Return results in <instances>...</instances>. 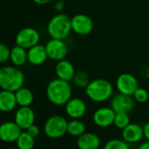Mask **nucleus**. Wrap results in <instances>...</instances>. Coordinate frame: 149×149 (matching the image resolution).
Instances as JSON below:
<instances>
[{
	"instance_id": "b1692460",
	"label": "nucleus",
	"mask_w": 149,
	"mask_h": 149,
	"mask_svg": "<svg viewBox=\"0 0 149 149\" xmlns=\"http://www.w3.org/2000/svg\"><path fill=\"white\" fill-rule=\"evenodd\" d=\"M72 81L77 87L83 88V89H85L87 87V85L89 84V83L91 82L88 74L85 73L84 71L76 72V74H74V77Z\"/></svg>"
},
{
	"instance_id": "2f4dec72",
	"label": "nucleus",
	"mask_w": 149,
	"mask_h": 149,
	"mask_svg": "<svg viewBox=\"0 0 149 149\" xmlns=\"http://www.w3.org/2000/svg\"><path fill=\"white\" fill-rule=\"evenodd\" d=\"M33 1L37 4V5H40V6H44V5H47L48 3H50L52 0H33Z\"/></svg>"
},
{
	"instance_id": "c756f323",
	"label": "nucleus",
	"mask_w": 149,
	"mask_h": 149,
	"mask_svg": "<svg viewBox=\"0 0 149 149\" xmlns=\"http://www.w3.org/2000/svg\"><path fill=\"white\" fill-rule=\"evenodd\" d=\"M64 6H65V3H64L63 0H59V1H57L54 5V9L56 12L61 13L63 10Z\"/></svg>"
},
{
	"instance_id": "f3484780",
	"label": "nucleus",
	"mask_w": 149,
	"mask_h": 149,
	"mask_svg": "<svg viewBox=\"0 0 149 149\" xmlns=\"http://www.w3.org/2000/svg\"><path fill=\"white\" fill-rule=\"evenodd\" d=\"M144 137L143 127L138 124L130 123L122 130V138L127 143H137Z\"/></svg>"
},
{
	"instance_id": "bb28decb",
	"label": "nucleus",
	"mask_w": 149,
	"mask_h": 149,
	"mask_svg": "<svg viewBox=\"0 0 149 149\" xmlns=\"http://www.w3.org/2000/svg\"><path fill=\"white\" fill-rule=\"evenodd\" d=\"M132 97H133V98H134V100L136 102H138L139 104H145L149 99V93H148V91L146 89L139 87L135 91V92L132 95Z\"/></svg>"
},
{
	"instance_id": "20e7f679",
	"label": "nucleus",
	"mask_w": 149,
	"mask_h": 149,
	"mask_svg": "<svg viewBox=\"0 0 149 149\" xmlns=\"http://www.w3.org/2000/svg\"><path fill=\"white\" fill-rule=\"evenodd\" d=\"M47 31L52 39H67L72 32L71 18L65 13H57L47 23Z\"/></svg>"
},
{
	"instance_id": "7ed1b4c3",
	"label": "nucleus",
	"mask_w": 149,
	"mask_h": 149,
	"mask_svg": "<svg viewBox=\"0 0 149 149\" xmlns=\"http://www.w3.org/2000/svg\"><path fill=\"white\" fill-rule=\"evenodd\" d=\"M113 85L104 78H97L89 83L85 88V94L95 103H103L112 97Z\"/></svg>"
},
{
	"instance_id": "aec40b11",
	"label": "nucleus",
	"mask_w": 149,
	"mask_h": 149,
	"mask_svg": "<svg viewBox=\"0 0 149 149\" xmlns=\"http://www.w3.org/2000/svg\"><path fill=\"white\" fill-rule=\"evenodd\" d=\"M10 61L16 67H21L28 61L27 58V49L19 47L18 45L14 46L11 49Z\"/></svg>"
},
{
	"instance_id": "412c9836",
	"label": "nucleus",
	"mask_w": 149,
	"mask_h": 149,
	"mask_svg": "<svg viewBox=\"0 0 149 149\" xmlns=\"http://www.w3.org/2000/svg\"><path fill=\"white\" fill-rule=\"evenodd\" d=\"M15 96L19 106H30L34 99L32 91L24 86L15 91Z\"/></svg>"
},
{
	"instance_id": "4be33fe9",
	"label": "nucleus",
	"mask_w": 149,
	"mask_h": 149,
	"mask_svg": "<svg viewBox=\"0 0 149 149\" xmlns=\"http://www.w3.org/2000/svg\"><path fill=\"white\" fill-rule=\"evenodd\" d=\"M16 144L19 149H33L35 145V138L31 136L26 131H22Z\"/></svg>"
},
{
	"instance_id": "9d476101",
	"label": "nucleus",
	"mask_w": 149,
	"mask_h": 149,
	"mask_svg": "<svg viewBox=\"0 0 149 149\" xmlns=\"http://www.w3.org/2000/svg\"><path fill=\"white\" fill-rule=\"evenodd\" d=\"M135 106V100L132 96L125 95L122 93L114 95L111 99V107L116 112L129 113Z\"/></svg>"
},
{
	"instance_id": "0eeeda50",
	"label": "nucleus",
	"mask_w": 149,
	"mask_h": 149,
	"mask_svg": "<svg viewBox=\"0 0 149 149\" xmlns=\"http://www.w3.org/2000/svg\"><path fill=\"white\" fill-rule=\"evenodd\" d=\"M72 32L81 36L90 34L93 28L94 23L92 19L85 14H76L71 18Z\"/></svg>"
},
{
	"instance_id": "a878e982",
	"label": "nucleus",
	"mask_w": 149,
	"mask_h": 149,
	"mask_svg": "<svg viewBox=\"0 0 149 149\" xmlns=\"http://www.w3.org/2000/svg\"><path fill=\"white\" fill-rule=\"evenodd\" d=\"M104 149H129V146L124 139H113L104 145Z\"/></svg>"
},
{
	"instance_id": "393cba45",
	"label": "nucleus",
	"mask_w": 149,
	"mask_h": 149,
	"mask_svg": "<svg viewBox=\"0 0 149 149\" xmlns=\"http://www.w3.org/2000/svg\"><path fill=\"white\" fill-rule=\"evenodd\" d=\"M130 117L128 115V113L125 112H118L116 113L115 115V118H114V125L118 128L123 130L125 127H126L129 124H130Z\"/></svg>"
},
{
	"instance_id": "6e6552de",
	"label": "nucleus",
	"mask_w": 149,
	"mask_h": 149,
	"mask_svg": "<svg viewBox=\"0 0 149 149\" xmlns=\"http://www.w3.org/2000/svg\"><path fill=\"white\" fill-rule=\"evenodd\" d=\"M45 47L48 58L55 61L65 59L68 52V45L66 44L64 40L51 38V40H49L45 45Z\"/></svg>"
},
{
	"instance_id": "39448f33",
	"label": "nucleus",
	"mask_w": 149,
	"mask_h": 149,
	"mask_svg": "<svg viewBox=\"0 0 149 149\" xmlns=\"http://www.w3.org/2000/svg\"><path fill=\"white\" fill-rule=\"evenodd\" d=\"M68 121L61 115H54L47 119L44 132L50 139H59L68 132Z\"/></svg>"
},
{
	"instance_id": "f257e3e1",
	"label": "nucleus",
	"mask_w": 149,
	"mask_h": 149,
	"mask_svg": "<svg viewBox=\"0 0 149 149\" xmlns=\"http://www.w3.org/2000/svg\"><path fill=\"white\" fill-rule=\"evenodd\" d=\"M46 95L48 101L54 105H65L72 97V88L69 82L54 78L47 84Z\"/></svg>"
},
{
	"instance_id": "f704fd0d",
	"label": "nucleus",
	"mask_w": 149,
	"mask_h": 149,
	"mask_svg": "<svg viewBox=\"0 0 149 149\" xmlns=\"http://www.w3.org/2000/svg\"><path fill=\"white\" fill-rule=\"evenodd\" d=\"M13 149H19V147H16V148H13Z\"/></svg>"
},
{
	"instance_id": "c85d7f7f",
	"label": "nucleus",
	"mask_w": 149,
	"mask_h": 149,
	"mask_svg": "<svg viewBox=\"0 0 149 149\" xmlns=\"http://www.w3.org/2000/svg\"><path fill=\"white\" fill-rule=\"evenodd\" d=\"M31 136H33V138H37L39 135H40V128L36 125H32L30 127H28L26 130Z\"/></svg>"
},
{
	"instance_id": "9b49d317",
	"label": "nucleus",
	"mask_w": 149,
	"mask_h": 149,
	"mask_svg": "<svg viewBox=\"0 0 149 149\" xmlns=\"http://www.w3.org/2000/svg\"><path fill=\"white\" fill-rule=\"evenodd\" d=\"M22 131L15 121L3 122L0 124V140L5 143L16 142Z\"/></svg>"
},
{
	"instance_id": "2eb2a0df",
	"label": "nucleus",
	"mask_w": 149,
	"mask_h": 149,
	"mask_svg": "<svg viewBox=\"0 0 149 149\" xmlns=\"http://www.w3.org/2000/svg\"><path fill=\"white\" fill-rule=\"evenodd\" d=\"M54 71L57 78L67 82L72 81L74 74H76V68H74V65L72 62L66 59L57 61Z\"/></svg>"
},
{
	"instance_id": "72a5a7b5",
	"label": "nucleus",
	"mask_w": 149,
	"mask_h": 149,
	"mask_svg": "<svg viewBox=\"0 0 149 149\" xmlns=\"http://www.w3.org/2000/svg\"><path fill=\"white\" fill-rule=\"evenodd\" d=\"M147 114H148V117H149V108H148V111H147Z\"/></svg>"
},
{
	"instance_id": "6ab92c4d",
	"label": "nucleus",
	"mask_w": 149,
	"mask_h": 149,
	"mask_svg": "<svg viewBox=\"0 0 149 149\" xmlns=\"http://www.w3.org/2000/svg\"><path fill=\"white\" fill-rule=\"evenodd\" d=\"M79 149H98L100 146L99 137L92 132H84L77 139Z\"/></svg>"
},
{
	"instance_id": "423d86ee",
	"label": "nucleus",
	"mask_w": 149,
	"mask_h": 149,
	"mask_svg": "<svg viewBox=\"0 0 149 149\" xmlns=\"http://www.w3.org/2000/svg\"><path fill=\"white\" fill-rule=\"evenodd\" d=\"M40 40V33L37 29L33 27H25L20 29L15 37L16 45L26 49H29L30 47L39 44Z\"/></svg>"
},
{
	"instance_id": "5701e85b",
	"label": "nucleus",
	"mask_w": 149,
	"mask_h": 149,
	"mask_svg": "<svg viewBox=\"0 0 149 149\" xmlns=\"http://www.w3.org/2000/svg\"><path fill=\"white\" fill-rule=\"evenodd\" d=\"M86 127L79 119H72L68 123V133L74 137H79L85 132Z\"/></svg>"
},
{
	"instance_id": "1a4fd4ad",
	"label": "nucleus",
	"mask_w": 149,
	"mask_h": 149,
	"mask_svg": "<svg viewBox=\"0 0 149 149\" xmlns=\"http://www.w3.org/2000/svg\"><path fill=\"white\" fill-rule=\"evenodd\" d=\"M116 88L119 93L132 96L139 88V82L133 74L130 73H123L116 80Z\"/></svg>"
},
{
	"instance_id": "dca6fc26",
	"label": "nucleus",
	"mask_w": 149,
	"mask_h": 149,
	"mask_svg": "<svg viewBox=\"0 0 149 149\" xmlns=\"http://www.w3.org/2000/svg\"><path fill=\"white\" fill-rule=\"evenodd\" d=\"M27 58L28 62L33 66H40L45 63L48 59L45 46L39 43L27 49Z\"/></svg>"
},
{
	"instance_id": "7c9ffc66",
	"label": "nucleus",
	"mask_w": 149,
	"mask_h": 149,
	"mask_svg": "<svg viewBox=\"0 0 149 149\" xmlns=\"http://www.w3.org/2000/svg\"><path fill=\"white\" fill-rule=\"evenodd\" d=\"M143 132H144V137L149 140V122L146 123L143 126Z\"/></svg>"
},
{
	"instance_id": "cd10ccee",
	"label": "nucleus",
	"mask_w": 149,
	"mask_h": 149,
	"mask_svg": "<svg viewBox=\"0 0 149 149\" xmlns=\"http://www.w3.org/2000/svg\"><path fill=\"white\" fill-rule=\"evenodd\" d=\"M11 49L4 43H0V64L6 62L10 60Z\"/></svg>"
},
{
	"instance_id": "a211bd4d",
	"label": "nucleus",
	"mask_w": 149,
	"mask_h": 149,
	"mask_svg": "<svg viewBox=\"0 0 149 149\" xmlns=\"http://www.w3.org/2000/svg\"><path fill=\"white\" fill-rule=\"evenodd\" d=\"M17 105L15 92L6 90L0 91V111L5 113L11 112Z\"/></svg>"
},
{
	"instance_id": "473e14b6",
	"label": "nucleus",
	"mask_w": 149,
	"mask_h": 149,
	"mask_svg": "<svg viewBox=\"0 0 149 149\" xmlns=\"http://www.w3.org/2000/svg\"><path fill=\"white\" fill-rule=\"evenodd\" d=\"M137 149H149V140L143 142L141 145L139 146V147Z\"/></svg>"
},
{
	"instance_id": "f03ea898",
	"label": "nucleus",
	"mask_w": 149,
	"mask_h": 149,
	"mask_svg": "<svg viewBox=\"0 0 149 149\" xmlns=\"http://www.w3.org/2000/svg\"><path fill=\"white\" fill-rule=\"evenodd\" d=\"M25 84V74L16 66H4L0 68V88L15 92Z\"/></svg>"
},
{
	"instance_id": "4468645a",
	"label": "nucleus",
	"mask_w": 149,
	"mask_h": 149,
	"mask_svg": "<svg viewBox=\"0 0 149 149\" xmlns=\"http://www.w3.org/2000/svg\"><path fill=\"white\" fill-rule=\"evenodd\" d=\"M116 112L111 107H101L98 108L93 114V122L99 127H109L114 123Z\"/></svg>"
},
{
	"instance_id": "f8f14e48",
	"label": "nucleus",
	"mask_w": 149,
	"mask_h": 149,
	"mask_svg": "<svg viewBox=\"0 0 149 149\" xmlns=\"http://www.w3.org/2000/svg\"><path fill=\"white\" fill-rule=\"evenodd\" d=\"M14 121L23 131H26L34 124V111L30 106H19V108L15 111Z\"/></svg>"
},
{
	"instance_id": "ddd939ff",
	"label": "nucleus",
	"mask_w": 149,
	"mask_h": 149,
	"mask_svg": "<svg viewBox=\"0 0 149 149\" xmlns=\"http://www.w3.org/2000/svg\"><path fill=\"white\" fill-rule=\"evenodd\" d=\"M65 111L67 115L72 119H80L85 115L87 106L82 98L71 97L65 104Z\"/></svg>"
}]
</instances>
